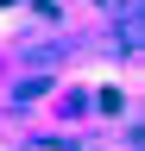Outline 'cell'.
<instances>
[{
  "mask_svg": "<svg viewBox=\"0 0 145 151\" xmlns=\"http://www.w3.org/2000/svg\"><path fill=\"white\" fill-rule=\"evenodd\" d=\"M38 151H57V145H38Z\"/></svg>",
  "mask_w": 145,
  "mask_h": 151,
  "instance_id": "obj_1",
  "label": "cell"
}]
</instances>
